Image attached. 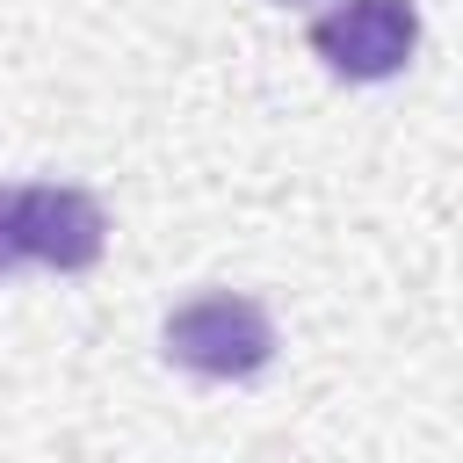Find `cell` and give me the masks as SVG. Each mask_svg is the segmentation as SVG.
<instances>
[{"mask_svg":"<svg viewBox=\"0 0 463 463\" xmlns=\"http://www.w3.org/2000/svg\"><path fill=\"white\" fill-rule=\"evenodd\" d=\"M166 362L203 383H246L275 362V318L239 289L188 297L181 311H166Z\"/></svg>","mask_w":463,"mask_h":463,"instance_id":"obj_1","label":"cell"},{"mask_svg":"<svg viewBox=\"0 0 463 463\" xmlns=\"http://www.w3.org/2000/svg\"><path fill=\"white\" fill-rule=\"evenodd\" d=\"M311 51L340 80H391L420 51V7L412 0H333L311 22Z\"/></svg>","mask_w":463,"mask_h":463,"instance_id":"obj_2","label":"cell"},{"mask_svg":"<svg viewBox=\"0 0 463 463\" xmlns=\"http://www.w3.org/2000/svg\"><path fill=\"white\" fill-rule=\"evenodd\" d=\"M109 246V217L87 188H65V181H29L14 188V253L36 260V268H58V275H80L94 268Z\"/></svg>","mask_w":463,"mask_h":463,"instance_id":"obj_3","label":"cell"},{"mask_svg":"<svg viewBox=\"0 0 463 463\" xmlns=\"http://www.w3.org/2000/svg\"><path fill=\"white\" fill-rule=\"evenodd\" d=\"M22 253H14V188H0V275L14 268Z\"/></svg>","mask_w":463,"mask_h":463,"instance_id":"obj_4","label":"cell"},{"mask_svg":"<svg viewBox=\"0 0 463 463\" xmlns=\"http://www.w3.org/2000/svg\"><path fill=\"white\" fill-rule=\"evenodd\" d=\"M275 7H304V0H275Z\"/></svg>","mask_w":463,"mask_h":463,"instance_id":"obj_5","label":"cell"}]
</instances>
